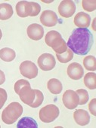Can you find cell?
I'll list each match as a JSON object with an SVG mask.
<instances>
[{
	"label": "cell",
	"instance_id": "cell-1",
	"mask_svg": "<svg viewBox=\"0 0 96 128\" xmlns=\"http://www.w3.org/2000/svg\"><path fill=\"white\" fill-rule=\"evenodd\" d=\"M93 43V35L88 28H76L69 37L67 46L73 54L83 56L90 51Z\"/></svg>",
	"mask_w": 96,
	"mask_h": 128
},
{
	"label": "cell",
	"instance_id": "cell-2",
	"mask_svg": "<svg viewBox=\"0 0 96 128\" xmlns=\"http://www.w3.org/2000/svg\"><path fill=\"white\" fill-rule=\"evenodd\" d=\"M46 44L52 48L57 54H62L67 50L66 42L62 38L61 35L55 30L49 31L45 38Z\"/></svg>",
	"mask_w": 96,
	"mask_h": 128
},
{
	"label": "cell",
	"instance_id": "cell-3",
	"mask_svg": "<svg viewBox=\"0 0 96 128\" xmlns=\"http://www.w3.org/2000/svg\"><path fill=\"white\" fill-rule=\"evenodd\" d=\"M22 113V106L17 102H13L10 103L2 112V120L6 124H13L21 116Z\"/></svg>",
	"mask_w": 96,
	"mask_h": 128
},
{
	"label": "cell",
	"instance_id": "cell-4",
	"mask_svg": "<svg viewBox=\"0 0 96 128\" xmlns=\"http://www.w3.org/2000/svg\"><path fill=\"white\" fill-rule=\"evenodd\" d=\"M60 111L55 105H48L39 111V118L44 123L53 122L59 116Z\"/></svg>",
	"mask_w": 96,
	"mask_h": 128
},
{
	"label": "cell",
	"instance_id": "cell-5",
	"mask_svg": "<svg viewBox=\"0 0 96 128\" xmlns=\"http://www.w3.org/2000/svg\"><path fill=\"white\" fill-rule=\"evenodd\" d=\"M19 69L21 74L27 78L33 79L38 76V68L36 64L31 61H24L20 65Z\"/></svg>",
	"mask_w": 96,
	"mask_h": 128
},
{
	"label": "cell",
	"instance_id": "cell-6",
	"mask_svg": "<svg viewBox=\"0 0 96 128\" xmlns=\"http://www.w3.org/2000/svg\"><path fill=\"white\" fill-rule=\"evenodd\" d=\"M62 101L64 106L67 109L72 110L78 106L79 100L76 91H73L72 90H67L63 94Z\"/></svg>",
	"mask_w": 96,
	"mask_h": 128
},
{
	"label": "cell",
	"instance_id": "cell-7",
	"mask_svg": "<svg viewBox=\"0 0 96 128\" xmlns=\"http://www.w3.org/2000/svg\"><path fill=\"white\" fill-rule=\"evenodd\" d=\"M38 65L42 71H51L55 65L56 61L53 55L51 54H43L38 59Z\"/></svg>",
	"mask_w": 96,
	"mask_h": 128
},
{
	"label": "cell",
	"instance_id": "cell-8",
	"mask_svg": "<svg viewBox=\"0 0 96 128\" xmlns=\"http://www.w3.org/2000/svg\"><path fill=\"white\" fill-rule=\"evenodd\" d=\"M59 14L64 18H71L76 12V5L71 0H64L58 6Z\"/></svg>",
	"mask_w": 96,
	"mask_h": 128
},
{
	"label": "cell",
	"instance_id": "cell-9",
	"mask_svg": "<svg viewBox=\"0 0 96 128\" xmlns=\"http://www.w3.org/2000/svg\"><path fill=\"white\" fill-rule=\"evenodd\" d=\"M58 19L57 14L50 10L44 11L40 16V22L46 27H53L58 24Z\"/></svg>",
	"mask_w": 96,
	"mask_h": 128
},
{
	"label": "cell",
	"instance_id": "cell-10",
	"mask_svg": "<svg viewBox=\"0 0 96 128\" xmlns=\"http://www.w3.org/2000/svg\"><path fill=\"white\" fill-rule=\"evenodd\" d=\"M28 37L33 41H39L44 36V29L42 26L37 24H30L27 30Z\"/></svg>",
	"mask_w": 96,
	"mask_h": 128
},
{
	"label": "cell",
	"instance_id": "cell-11",
	"mask_svg": "<svg viewBox=\"0 0 96 128\" xmlns=\"http://www.w3.org/2000/svg\"><path fill=\"white\" fill-rule=\"evenodd\" d=\"M19 96L21 100L26 105L30 106L35 99L36 94L35 90H33L31 88V86H25L19 92Z\"/></svg>",
	"mask_w": 96,
	"mask_h": 128
},
{
	"label": "cell",
	"instance_id": "cell-12",
	"mask_svg": "<svg viewBox=\"0 0 96 128\" xmlns=\"http://www.w3.org/2000/svg\"><path fill=\"white\" fill-rule=\"evenodd\" d=\"M67 76L73 80H79L84 76L83 68L79 63L73 62L68 66L67 67Z\"/></svg>",
	"mask_w": 96,
	"mask_h": 128
},
{
	"label": "cell",
	"instance_id": "cell-13",
	"mask_svg": "<svg viewBox=\"0 0 96 128\" xmlns=\"http://www.w3.org/2000/svg\"><path fill=\"white\" fill-rule=\"evenodd\" d=\"M16 12L18 17L20 18H27L30 17L33 12V6L31 2L27 1H20L16 5Z\"/></svg>",
	"mask_w": 96,
	"mask_h": 128
},
{
	"label": "cell",
	"instance_id": "cell-14",
	"mask_svg": "<svg viewBox=\"0 0 96 128\" xmlns=\"http://www.w3.org/2000/svg\"><path fill=\"white\" fill-rule=\"evenodd\" d=\"M73 118L75 122L80 126H85L90 122V116L88 112L83 109H78L73 112Z\"/></svg>",
	"mask_w": 96,
	"mask_h": 128
},
{
	"label": "cell",
	"instance_id": "cell-15",
	"mask_svg": "<svg viewBox=\"0 0 96 128\" xmlns=\"http://www.w3.org/2000/svg\"><path fill=\"white\" fill-rule=\"evenodd\" d=\"M73 22L78 28H88L91 24V17L84 12H79L75 16Z\"/></svg>",
	"mask_w": 96,
	"mask_h": 128
},
{
	"label": "cell",
	"instance_id": "cell-16",
	"mask_svg": "<svg viewBox=\"0 0 96 128\" xmlns=\"http://www.w3.org/2000/svg\"><path fill=\"white\" fill-rule=\"evenodd\" d=\"M14 14L12 6L8 3L0 4V20H6L10 19Z\"/></svg>",
	"mask_w": 96,
	"mask_h": 128
},
{
	"label": "cell",
	"instance_id": "cell-17",
	"mask_svg": "<svg viewBox=\"0 0 96 128\" xmlns=\"http://www.w3.org/2000/svg\"><path fill=\"white\" fill-rule=\"evenodd\" d=\"M47 88H48V90H49V92L55 95H58V94H61V92L62 91V89H63L61 82L56 78L50 79L48 82Z\"/></svg>",
	"mask_w": 96,
	"mask_h": 128
},
{
	"label": "cell",
	"instance_id": "cell-18",
	"mask_svg": "<svg viewBox=\"0 0 96 128\" xmlns=\"http://www.w3.org/2000/svg\"><path fill=\"white\" fill-rule=\"evenodd\" d=\"M16 56L15 51L9 48H4L0 50V59L2 60L9 62L15 60Z\"/></svg>",
	"mask_w": 96,
	"mask_h": 128
},
{
	"label": "cell",
	"instance_id": "cell-19",
	"mask_svg": "<svg viewBox=\"0 0 96 128\" xmlns=\"http://www.w3.org/2000/svg\"><path fill=\"white\" fill-rule=\"evenodd\" d=\"M18 128H37L38 124L36 121L30 117H24L21 118L18 124H17Z\"/></svg>",
	"mask_w": 96,
	"mask_h": 128
},
{
	"label": "cell",
	"instance_id": "cell-20",
	"mask_svg": "<svg viewBox=\"0 0 96 128\" xmlns=\"http://www.w3.org/2000/svg\"><path fill=\"white\" fill-rule=\"evenodd\" d=\"M85 86L89 90L96 89V74L94 72H88L85 74L83 80Z\"/></svg>",
	"mask_w": 96,
	"mask_h": 128
},
{
	"label": "cell",
	"instance_id": "cell-21",
	"mask_svg": "<svg viewBox=\"0 0 96 128\" xmlns=\"http://www.w3.org/2000/svg\"><path fill=\"white\" fill-rule=\"evenodd\" d=\"M83 65L86 70L88 71H95L96 70V59L94 56H87L83 60Z\"/></svg>",
	"mask_w": 96,
	"mask_h": 128
},
{
	"label": "cell",
	"instance_id": "cell-22",
	"mask_svg": "<svg viewBox=\"0 0 96 128\" xmlns=\"http://www.w3.org/2000/svg\"><path fill=\"white\" fill-rule=\"evenodd\" d=\"M56 57L61 63H67V62H68L73 60V53L71 51L70 49L67 48V51L62 54H56Z\"/></svg>",
	"mask_w": 96,
	"mask_h": 128
},
{
	"label": "cell",
	"instance_id": "cell-23",
	"mask_svg": "<svg viewBox=\"0 0 96 128\" xmlns=\"http://www.w3.org/2000/svg\"><path fill=\"white\" fill-rule=\"evenodd\" d=\"M76 93L77 94L78 96H79V105H85L88 102L89 96H88V94L87 92V90H84V89H79L76 91Z\"/></svg>",
	"mask_w": 96,
	"mask_h": 128
},
{
	"label": "cell",
	"instance_id": "cell-24",
	"mask_svg": "<svg viewBox=\"0 0 96 128\" xmlns=\"http://www.w3.org/2000/svg\"><path fill=\"white\" fill-rule=\"evenodd\" d=\"M35 94H36V96L34 99L33 102L30 106L31 108H38L39 106H40L44 100V96L43 94L39 90H35Z\"/></svg>",
	"mask_w": 96,
	"mask_h": 128
},
{
	"label": "cell",
	"instance_id": "cell-25",
	"mask_svg": "<svg viewBox=\"0 0 96 128\" xmlns=\"http://www.w3.org/2000/svg\"><path fill=\"white\" fill-rule=\"evenodd\" d=\"M82 6L84 10L88 12H92L96 9V1L94 0H83L82 2Z\"/></svg>",
	"mask_w": 96,
	"mask_h": 128
},
{
	"label": "cell",
	"instance_id": "cell-26",
	"mask_svg": "<svg viewBox=\"0 0 96 128\" xmlns=\"http://www.w3.org/2000/svg\"><path fill=\"white\" fill-rule=\"evenodd\" d=\"M25 86H30V84L29 83L28 81L24 80V79H20V80H18V81L15 84V87H14L15 92L18 95L20 90H21L24 87H25Z\"/></svg>",
	"mask_w": 96,
	"mask_h": 128
},
{
	"label": "cell",
	"instance_id": "cell-27",
	"mask_svg": "<svg viewBox=\"0 0 96 128\" xmlns=\"http://www.w3.org/2000/svg\"><path fill=\"white\" fill-rule=\"evenodd\" d=\"M6 100H7L6 91L3 88H0V109L3 108V106L6 103Z\"/></svg>",
	"mask_w": 96,
	"mask_h": 128
},
{
	"label": "cell",
	"instance_id": "cell-28",
	"mask_svg": "<svg viewBox=\"0 0 96 128\" xmlns=\"http://www.w3.org/2000/svg\"><path fill=\"white\" fill-rule=\"evenodd\" d=\"M31 5L33 6V12H32V14L30 15V17H36L39 13H40V11H41V7L40 6L36 3V2H31Z\"/></svg>",
	"mask_w": 96,
	"mask_h": 128
},
{
	"label": "cell",
	"instance_id": "cell-29",
	"mask_svg": "<svg viewBox=\"0 0 96 128\" xmlns=\"http://www.w3.org/2000/svg\"><path fill=\"white\" fill-rule=\"evenodd\" d=\"M88 109L92 115H96V99H93L90 101L88 104Z\"/></svg>",
	"mask_w": 96,
	"mask_h": 128
},
{
	"label": "cell",
	"instance_id": "cell-30",
	"mask_svg": "<svg viewBox=\"0 0 96 128\" xmlns=\"http://www.w3.org/2000/svg\"><path fill=\"white\" fill-rule=\"evenodd\" d=\"M6 82V76H5V74L4 72L0 70V85H2L5 83Z\"/></svg>",
	"mask_w": 96,
	"mask_h": 128
},
{
	"label": "cell",
	"instance_id": "cell-31",
	"mask_svg": "<svg viewBox=\"0 0 96 128\" xmlns=\"http://www.w3.org/2000/svg\"><path fill=\"white\" fill-rule=\"evenodd\" d=\"M95 21H96V19L94 18V20H93V25H92V29H93V30H94V31H95V30H96L95 26H94V23H95Z\"/></svg>",
	"mask_w": 96,
	"mask_h": 128
},
{
	"label": "cell",
	"instance_id": "cell-32",
	"mask_svg": "<svg viewBox=\"0 0 96 128\" xmlns=\"http://www.w3.org/2000/svg\"><path fill=\"white\" fill-rule=\"evenodd\" d=\"M2 37H3V32H2V30H0V40H1Z\"/></svg>",
	"mask_w": 96,
	"mask_h": 128
},
{
	"label": "cell",
	"instance_id": "cell-33",
	"mask_svg": "<svg viewBox=\"0 0 96 128\" xmlns=\"http://www.w3.org/2000/svg\"><path fill=\"white\" fill-rule=\"evenodd\" d=\"M0 127H1V126H0Z\"/></svg>",
	"mask_w": 96,
	"mask_h": 128
}]
</instances>
